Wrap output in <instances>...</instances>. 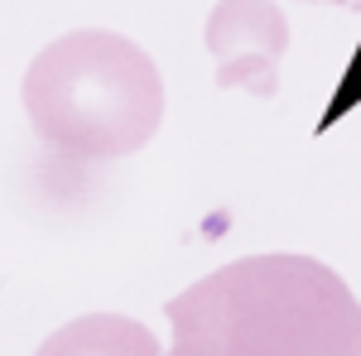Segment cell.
Masks as SVG:
<instances>
[{
  "label": "cell",
  "mask_w": 361,
  "mask_h": 356,
  "mask_svg": "<svg viewBox=\"0 0 361 356\" xmlns=\"http://www.w3.org/2000/svg\"><path fill=\"white\" fill-rule=\"evenodd\" d=\"M25 116L34 135L68 159H126L164 121V78L135 39L73 29L25 73Z\"/></svg>",
  "instance_id": "2"
},
{
  "label": "cell",
  "mask_w": 361,
  "mask_h": 356,
  "mask_svg": "<svg viewBox=\"0 0 361 356\" xmlns=\"http://www.w3.org/2000/svg\"><path fill=\"white\" fill-rule=\"evenodd\" d=\"M34 356H164L154 328L121 313H87L73 318L39 347Z\"/></svg>",
  "instance_id": "4"
},
{
  "label": "cell",
  "mask_w": 361,
  "mask_h": 356,
  "mask_svg": "<svg viewBox=\"0 0 361 356\" xmlns=\"http://www.w3.org/2000/svg\"><path fill=\"white\" fill-rule=\"evenodd\" d=\"M207 54L217 87L275 97L279 63L289 54V20L275 0H217L207 15Z\"/></svg>",
  "instance_id": "3"
},
{
  "label": "cell",
  "mask_w": 361,
  "mask_h": 356,
  "mask_svg": "<svg viewBox=\"0 0 361 356\" xmlns=\"http://www.w3.org/2000/svg\"><path fill=\"white\" fill-rule=\"evenodd\" d=\"M169 356H183V352H178V347H173V352H169Z\"/></svg>",
  "instance_id": "5"
},
{
  "label": "cell",
  "mask_w": 361,
  "mask_h": 356,
  "mask_svg": "<svg viewBox=\"0 0 361 356\" xmlns=\"http://www.w3.org/2000/svg\"><path fill=\"white\" fill-rule=\"evenodd\" d=\"M183 356H361V299L313 255H246L164 303Z\"/></svg>",
  "instance_id": "1"
}]
</instances>
